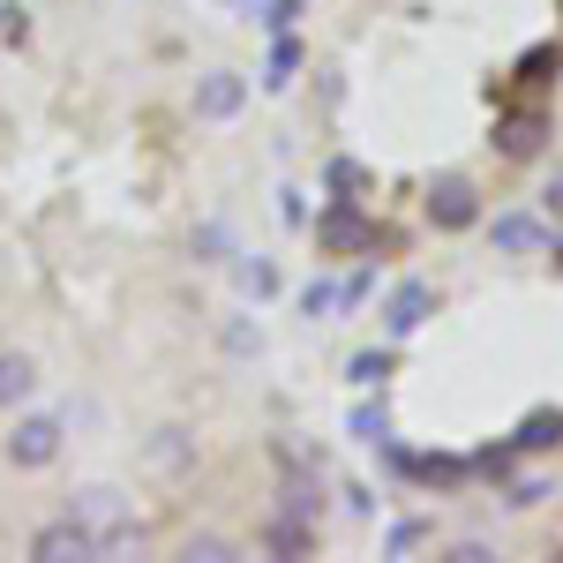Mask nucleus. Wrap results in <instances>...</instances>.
Returning a JSON list of instances; mask_svg holds the SVG:
<instances>
[{"instance_id":"nucleus-1","label":"nucleus","mask_w":563,"mask_h":563,"mask_svg":"<svg viewBox=\"0 0 563 563\" xmlns=\"http://www.w3.org/2000/svg\"><path fill=\"white\" fill-rule=\"evenodd\" d=\"M429 218L443 225V233H459V225H474L481 203H474V180H459V174H443L429 188Z\"/></svg>"},{"instance_id":"nucleus-2","label":"nucleus","mask_w":563,"mask_h":563,"mask_svg":"<svg viewBox=\"0 0 563 563\" xmlns=\"http://www.w3.org/2000/svg\"><path fill=\"white\" fill-rule=\"evenodd\" d=\"M31 556H45V563H68V556H98V541H90V526L68 511L60 526H38V541H31Z\"/></svg>"},{"instance_id":"nucleus-3","label":"nucleus","mask_w":563,"mask_h":563,"mask_svg":"<svg viewBox=\"0 0 563 563\" xmlns=\"http://www.w3.org/2000/svg\"><path fill=\"white\" fill-rule=\"evenodd\" d=\"M8 459H15V466H53V459H60V429H53V421H23V429L8 435Z\"/></svg>"},{"instance_id":"nucleus-4","label":"nucleus","mask_w":563,"mask_h":563,"mask_svg":"<svg viewBox=\"0 0 563 563\" xmlns=\"http://www.w3.org/2000/svg\"><path fill=\"white\" fill-rule=\"evenodd\" d=\"M241 98H249V84H241L233 68H218V76H203V84H196V113H203V121H225Z\"/></svg>"},{"instance_id":"nucleus-5","label":"nucleus","mask_w":563,"mask_h":563,"mask_svg":"<svg viewBox=\"0 0 563 563\" xmlns=\"http://www.w3.org/2000/svg\"><path fill=\"white\" fill-rule=\"evenodd\" d=\"M429 301H435L429 286H398V301H390V316H384V323H390V331H413V323L429 316Z\"/></svg>"},{"instance_id":"nucleus-6","label":"nucleus","mask_w":563,"mask_h":563,"mask_svg":"<svg viewBox=\"0 0 563 563\" xmlns=\"http://www.w3.org/2000/svg\"><path fill=\"white\" fill-rule=\"evenodd\" d=\"M316 241H323V249H361V241H368V225H361L353 211H331L323 225H316Z\"/></svg>"},{"instance_id":"nucleus-7","label":"nucleus","mask_w":563,"mask_h":563,"mask_svg":"<svg viewBox=\"0 0 563 563\" xmlns=\"http://www.w3.org/2000/svg\"><path fill=\"white\" fill-rule=\"evenodd\" d=\"M541 129H549L541 113H519V121H504V151H511V158H526V151H541Z\"/></svg>"},{"instance_id":"nucleus-8","label":"nucleus","mask_w":563,"mask_h":563,"mask_svg":"<svg viewBox=\"0 0 563 563\" xmlns=\"http://www.w3.org/2000/svg\"><path fill=\"white\" fill-rule=\"evenodd\" d=\"M31 384H38V376H31V361H23V353H0V406H8V398H23Z\"/></svg>"},{"instance_id":"nucleus-9","label":"nucleus","mask_w":563,"mask_h":563,"mask_svg":"<svg viewBox=\"0 0 563 563\" xmlns=\"http://www.w3.org/2000/svg\"><path fill=\"white\" fill-rule=\"evenodd\" d=\"M519 443H526V451H549V443H563V413H533Z\"/></svg>"},{"instance_id":"nucleus-10","label":"nucleus","mask_w":563,"mask_h":563,"mask_svg":"<svg viewBox=\"0 0 563 563\" xmlns=\"http://www.w3.org/2000/svg\"><path fill=\"white\" fill-rule=\"evenodd\" d=\"M496 241L504 249H533V218H496Z\"/></svg>"},{"instance_id":"nucleus-11","label":"nucleus","mask_w":563,"mask_h":563,"mask_svg":"<svg viewBox=\"0 0 563 563\" xmlns=\"http://www.w3.org/2000/svg\"><path fill=\"white\" fill-rule=\"evenodd\" d=\"M384 376H390L384 353H361V361H353V384H384Z\"/></svg>"},{"instance_id":"nucleus-12","label":"nucleus","mask_w":563,"mask_h":563,"mask_svg":"<svg viewBox=\"0 0 563 563\" xmlns=\"http://www.w3.org/2000/svg\"><path fill=\"white\" fill-rule=\"evenodd\" d=\"M241 286H249V294H271V286H278V271H271V263H241Z\"/></svg>"},{"instance_id":"nucleus-13","label":"nucleus","mask_w":563,"mask_h":563,"mask_svg":"<svg viewBox=\"0 0 563 563\" xmlns=\"http://www.w3.org/2000/svg\"><path fill=\"white\" fill-rule=\"evenodd\" d=\"M549 68H556V53L541 45V53H526V84H549Z\"/></svg>"},{"instance_id":"nucleus-14","label":"nucleus","mask_w":563,"mask_h":563,"mask_svg":"<svg viewBox=\"0 0 563 563\" xmlns=\"http://www.w3.org/2000/svg\"><path fill=\"white\" fill-rule=\"evenodd\" d=\"M541 211H549V218H563V174L549 180V196H541Z\"/></svg>"}]
</instances>
